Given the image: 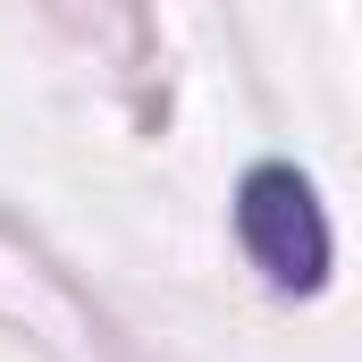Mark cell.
I'll return each instance as SVG.
<instances>
[{
	"instance_id": "1",
	"label": "cell",
	"mask_w": 362,
	"mask_h": 362,
	"mask_svg": "<svg viewBox=\"0 0 362 362\" xmlns=\"http://www.w3.org/2000/svg\"><path fill=\"white\" fill-rule=\"evenodd\" d=\"M236 219H245L253 262H262L278 286H320V270H329V219H320L312 185L295 177V169H253Z\"/></svg>"
}]
</instances>
